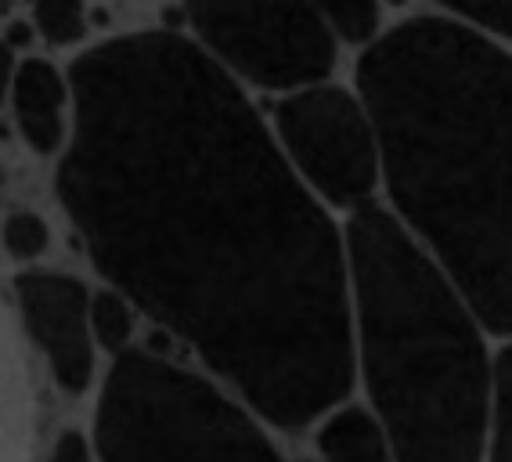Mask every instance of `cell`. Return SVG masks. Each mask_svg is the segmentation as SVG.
<instances>
[{"label": "cell", "mask_w": 512, "mask_h": 462, "mask_svg": "<svg viewBox=\"0 0 512 462\" xmlns=\"http://www.w3.org/2000/svg\"><path fill=\"white\" fill-rule=\"evenodd\" d=\"M69 91L58 199L119 296L285 430L347 398L343 246L235 76L148 29L83 51Z\"/></svg>", "instance_id": "1"}, {"label": "cell", "mask_w": 512, "mask_h": 462, "mask_svg": "<svg viewBox=\"0 0 512 462\" xmlns=\"http://www.w3.org/2000/svg\"><path fill=\"white\" fill-rule=\"evenodd\" d=\"M357 94L401 217L494 336L509 333V55L469 22L422 15L372 37Z\"/></svg>", "instance_id": "2"}, {"label": "cell", "mask_w": 512, "mask_h": 462, "mask_svg": "<svg viewBox=\"0 0 512 462\" xmlns=\"http://www.w3.org/2000/svg\"><path fill=\"white\" fill-rule=\"evenodd\" d=\"M347 275L372 405L394 462H480L494 369L480 322L383 206L347 224Z\"/></svg>", "instance_id": "3"}, {"label": "cell", "mask_w": 512, "mask_h": 462, "mask_svg": "<svg viewBox=\"0 0 512 462\" xmlns=\"http://www.w3.org/2000/svg\"><path fill=\"white\" fill-rule=\"evenodd\" d=\"M101 462H282L271 437L210 379L127 347L94 416Z\"/></svg>", "instance_id": "4"}, {"label": "cell", "mask_w": 512, "mask_h": 462, "mask_svg": "<svg viewBox=\"0 0 512 462\" xmlns=\"http://www.w3.org/2000/svg\"><path fill=\"white\" fill-rule=\"evenodd\" d=\"M184 15L220 69L264 91L321 84L336 65V33L307 0H184Z\"/></svg>", "instance_id": "5"}, {"label": "cell", "mask_w": 512, "mask_h": 462, "mask_svg": "<svg viewBox=\"0 0 512 462\" xmlns=\"http://www.w3.org/2000/svg\"><path fill=\"white\" fill-rule=\"evenodd\" d=\"M285 159L329 203H365L379 177V156L368 116L343 87H300L275 109Z\"/></svg>", "instance_id": "6"}, {"label": "cell", "mask_w": 512, "mask_h": 462, "mask_svg": "<svg viewBox=\"0 0 512 462\" xmlns=\"http://www.w3.org/2000/svg\"><path fill=\"white\" fill-rule=\"evenodd\" d=\"M22 322L47 358L65 394H83L94 376V340L87 325V286L55 271H26L15 278Z\"/></svg>", "instance_id": "7"}, {"label": "cell", "mask_w": 512, "mask_h": 462, "mask_svg": "<svg viewBox=\"0 0 512 462\" xmlns=\"http://www.w3.org/2000/svg\"><path fill=\"white\" fill-rule=\"evenodd\" d=\"M11 105H15V123L26 145L37 156H51L65 141V102H69V84L62 80L55 65L44 58H26L15 65L11 76Z\"/></svg>", "instance_id": "8"}, {"label": "cell", "mask_w": 512, "mask_h": 462, "mask_svg": "<svg viewBox=\"0 0 512 462\" xmlns=\"http://www.w3.org/2000/svg\"><path fill=\"white\" fill-rule=\"evenodd\" d=\"M318 452L325 462H394L383 423L365 408H339L318 430Z\"/></svg>", "instance_id": "9"}, {"label": "cell", "mask_w": 512, "mask_h": 462, "mask_svg": "<svg viewBox=\"0 0 512 462\" xmlns=\"http://www.w3.org/2000/svg\"><path fill=\"white\" fill-rule=\"evenodd\" d=\"M87 325H91V340L101 343L105 351H127L130 336H134V307L127 296L98 293L87 304Z\"/></svg>", "instance_id": "10"}, {"label": "cell", "mask_w": 512, "mask_h": 462, "mask_svg": "<svg viewBox=\"0 0 512 462\" xmlns=\"http://www.w3.org/2000/svg\"><path fill=\"white\" fill-rule=\"evenodd\" d=\"M325 26L350 44H368L379 29V0H307Z\"/></svg>", "instance_id": "11"}, {"label": "cell", "mask_w": 512, "mask_h": 462, "mask_svg": "<svg viewBox=\"0 0 512 462\" xmlns=\"http://www.w3.org/2000/svg\"><path fill=\"white\" fill-rule=\"evenodd\" d=\"M33 29L55 47L76 44L87 33V0H37Z\"/></svg>", "instance_id": "12"}, {"label": "cell", "mask_w": 512, "mask_h": 462, "mask_svg": "<svg viewBox=\"0 0 512 462\" xmlns=\"http://www.w3.org/2000/svg\"><path fill=\"white\" fill-rule=\"evenodd\" d=\"M0 235H4V250L15 260H37V257H44L47 246H51V231H47V224L40 221L33 210L8 213Z\"/></svg>", "instance_id": "13"}, {"label": "cell", "mask_w": 512, "mask_h": 462, "mask_svg": "<svg viewBox=\"0 0 512 462\" xmlns=\"http://www.w3.org/2000/svg\"><path fill=\"white\" fill-rule=\"evenodd\" d=\"M487 462H509V354L494 365V408L487 430Z\"/></svg>", "instance_id": "14"}, {"label": "cell", "mask_w": 512, "mask_h": 462, "mask_svg": "<svg viewBox=\"0 0 512 462\" xmlns=\"http://www.w3.org/2000/svg\"><path fill=\"white\" fill-rule=\"evenodd\" d=\"M437 4L462 15L469 26L487 29L491 37H505L509 33V0H437Z\"/></svg>", "instance_id": "15"}, {"label": "cell", "mask_w": 512, "mask_h": 462, "mask_svg": "<svg viewBox=\"0 0 512 462\" xmlns=\"http://www.w3.org/2000/svg\"><path fill=\"white\" fill-rule=\"evenodd\" d=\"M51 462H91V452H87V441L73 430H65L62 437L51 448Z\"/></svg>", "instance_id": "16"}, {"label": "cell", "mask_w": 512, "mask_h": 462, "mask_svg": "<svg viewBox=\"0 0 512 462\" xmlns=\"http://www.w3.org/2000/svg\"><path fill=\"white\" fill-rule=\"evenodd\" d=\"M11 76H15V51L0 37V105H4V98L11 91Z\"/></svg>", "instance_id": "17"}, {"label": "cell", "mask_w": 512, "mask_h": 462, "mask_svg": "<svg viewBox=\"0 0 512 462\" xmlns=\"http://www.w3.org/2000/svg\"><path fill=\"white\" fill-rule=\"evenodd\" d=\"M33 33H37V29L29 26V22H11L8 33H4V44H8L11 51H15V47H29L33 44Z\"/></svg>", "instance_id": "18"}, {"label": "cell", "mask_w": 512, "mask_h": 462, "mask_svg": "<svg viewBox=\"0 0 512 462\" xmlns=\"http://www.w3.org/2000/svg\"><path fill=\"white\" fill-rule=\"evenodd\" d=\"M0 185H4V167H0Z\"/></svg>", "instance_id": "19"}, {"label": "cell", "mask_w": 512, "mask_h": 462, "mask_svg": "<svg viewBox=\"0 0 512 462\" xmlns=\"http://www.w3.org/2000/svg\"><path fill=\"white\" fill-rule=\"evenodd\" d=\"M390 4H404V0H390Z\"/></svg>", "instance_id": "20"}, {"label": "cell", "mask_w": 512, "mask_h": 462, "mask_svg": "<svg viewBox=\"0 0 512 462\" xmlns=\"http://www.w3.org/2000/svg\"><path fill=\"white\" fill-rule=\"evenodd\" d=\"M0 4H4V0H0Z\"/></svg>", "instance_id": "21"}]
</instances>
